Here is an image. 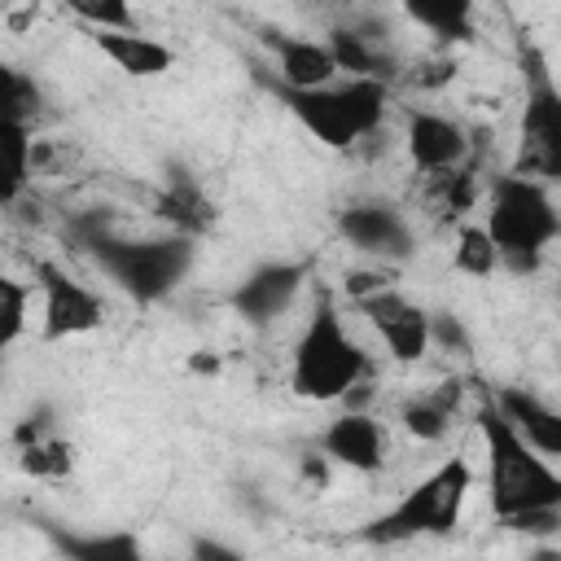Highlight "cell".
I'll return each instance as SVG.
<instances>
[{
  "label": "cell",
  "mask_w": 561,
  "mask_h": 561,
  "mask_svg": "<svg viewBox=\"0 0 561 561\" xmlns=\"http://www.w3.org/2000/svg\"><path fill=\"white\" fill-rule=\"evenodd\" d=\"M478 430L486 443V465H491V513L504 522L513 513L530 508H561V473L543 451H535L513 421L500 412L495 399H482L478 408Z\"/></svg>",
  "instance_id": "1"
},
{
  "label": "cell",
  "mask_w": 561,
  "mask_h": 561,
  "mask_svg": "<svg viewBox=\"0 0 561 561\" xmlns=\"http://www.w3.org/2000/svg\"><path fill=\"white\" fill-rule=\"evenodd\" d=\"M486 232L500 245V267L513 276H530L543 263V250L561 237V210L552 206L543 180L508 171L491 184Z\"/></svg>",
  "instance_id": "2"
},
{
  "label": "cell",
  "mask_w": 561,
  "mask_h": 561,
  "mask_svg": "<svg viewBox=\"0 0 561 561\" xmlns=\"http://www.w3.org/2000/svg\"><path fill=\"white\" fill-rule=\"evenodd\" d=\"M83 250L136 302H162L193 267V237L184 232L153 237V241H127V237H110L101 224H83Z\"/></svg>",
  "instance_id": "3"
},
{
  "label": "cell",
  "mask_w": 561,
  "mask_h": 561,
  "mask_svg": "<svg viewBox=\"0 0 561 561\" xmlns=\"http://www.w3.org/2000/svg\"><path fill=\"white\" fill-rule=\"evenodd\" d=\"M368 377V355L364 346L346 333L333 298L324 294L294 346V368H289V386L298 399H311V403H333L342 399L355 381Z\"/></svg>",
  "instance_id": "4"
},
{
  "label": "cell",
  "mask_w": 561,
  "mask_h": 561,
  "mask_svg": "<svg viewBox=\"0 0 561 561\" xmlns=\"http://www.w3.org/2000/svg\"><path fill=\"white\" fill-rule=\"evenodd\" d=\"M276 96L329 149H355L359 140L377 136V127L386 118V83L381 79H351V83H324V88H280L276 83Z\"/></svg>",
  "instance_id": "5"
},
{
  "label": "cell",
  "mask_w": 561,
  "mask_h": 561,
  "mask_svg": "<svg viewBox=\"0 0 561 561\" xmlns=\"http://www.w3.org/2000/svg\"><path fill=\"white\" fill-rule=\"evenodd\" d=\"M469 486H473L469 460L465 456H447L430 478H421L412 491H403V500L390 513L373 517L359 530V539H368V543H403V539H416V535H451Z\"/></svg>",
  "instance_id": "6"
},
{
  "label": "cell",
  "mask_w": 561,
  "mask_h": 561,
  "mask_svg": "<svg viewBox=\"0 0 561 561\" xmlns=\"http://www.w3.org/2000/svg\"><path fill=\"white\" fill-rule=\"evenodd\" d=\"M522 70H526V96H522V118H517L513 171L561 184V88L552 83L535 48L522 53Z\"/></svg>",
  "instance_id": "7"
},
{
  "label": "cell",
  "mask_w": 561,
  "mask_h": 561,
  "mask_svg": "<svg viewBox=\"0 0 561 561\" xmlns=\"http://www.w3.org/2000/svg\"><path fill=\"white\" fill-rule=\"evenodd\" d=\"M35 276H39L35 285H39V294H44V307H39V316H44V324H39L44 342L79 337V333H92V329L105 324V302H101L88 285L70 280L57 263L39 259V263H35Z\"/></svg>",
  "instance_id": "8"
},
{
  "label": "cell",
  "mask_w": 561,
  "mask_h": 561,
  "mask_svg": "<svg viewBox=\"0 0 561 561\" xmlns=\"http://www.w3.org/2000/svg\"><path fill=\"white\" fill-rule=\"evenodd\" d=\"M337 232L351 241V250H359L368 259H381V263H403L416 250L412 224L390 202H351L337 215Z\"/></svg>",
  "instance_id": "9"
},
{
  "label": "cell",
  "mask_w": 561,
  "mask_h": 561,
  "mask_svg": "<svg viewBox=\"0 0 561 561\" xmlns=\"http://www.w3.org/2000/svg\"><path fill=\"white\" fill-rule=\"evenodd\" d=\"M355 307H359V311L368 316V324L381 333L390 359H399V364H416V359L430 351V311L416 307L412 298H403L394 285L381 289V294L359 298Z\"/></svg>",
  "instance_id": "10"
},
{
  "label": "cell",
  "mask_w": 561,
  "mask_h": 561,
  "mask_svg": "<svg viewBox=\"0 0 561 561\" xmlns=\"http://www.w3.org/2000/svg\"><path fill=\"white\" fill-rule=\"evenodd\" d=\"M307 276H311V263H302V259L298 263H263L245 280H237L228 302L245 324H272L276 316H285L294 307Z\"/></svg>",
  "instance_id": "11"
},
{
  "label": "cell",
  "mask_w": 561,
  "mask_h": 561,
  "mask_svg": "<svg viewBox=\"0 0 561 561\" xmlns=\"http://www.w3.org/2000/svg\"><path fill=\"white\" fill-rule=\"evenodd\" d=\"M403 145H408L412 167L425 171V175L465 167V158H469V131L456 118L434 114V110H408Z\"/></svg>",
  "instance_id": "12"
},
{
  "label": "cell",
  "mask_w": 561,
  "mask_h": 561,
  "mask_svg": "<svg viewBox=\"0 0 561 561\" xmlns=\"http://www.w3.org/2000/svg\"><path fill=\"white\" fill-rule=\"evenodd\" d=\"M390 26L381 22H351L329 31V48L337 57V70H351V79H399V57L390 53Z\"/></svg>",
  "instance_id": "13"
},
{
  "label": "cell",
  "mask_w": 561,
  "mask_h": 561,
  "mask_svg": "<svg viewBox=\"0 0 561 561\" xmlns=\"http://www.w3.org/2000/svg\"><path fill=\"white\" fill-rule=\"evenodd\" d=\"M320 451L333 465H346L355 473H377L386 465V434L368 412L346 408L337 421H329L320 430Z\"/></svg>",
  "instance_id": "14"
},
{
  "label": "cell",
  "mask_w": 561,
  "mask_h": 561,
  "mask_svg": "<svg viewBox=\"0 0 561 561\" xmlns=\"http://www.w3.org/2000/svg\"><path fill=\"white\" fill-rule=\"evenodd\" d=\"M92 44L96 53H105V61H114L123 75L131 79H158L175 66V53L153 39V35H140L136 26L131 31H114V26H92Z\"/></svg>",
  "instance_id": "15"
},
{
  "label": "cell",
  "mask_w": 561,
  "mask_h": 561,
  "mask_svg": "<svg viewBox=\"0 0 561 561\" xmlns=\"http://www.w3.org/2000/svg\"><path fill=\"white\" fill-rule=\"evenodd\" d=\"M495 403H500V412L513 421V430H517L535 451H543L548 460H561V412H557V408H548L539 394H530V390H522V386L495 390Z\"/></svg>",
  "instance_id": "16"
},
{
  "label": "cell",
  "mask_w": 561,
  "mask_h": 561,
  "mask_svg": "<svg viewBox=\"0 0 561 561\" xmlns=\"http://www.w3.org/2000/svg\"><path fill=\"white\" fill-rule=\"evenodd\" d=\"M280 70V88H324L337 75V57L329 44L302 39V35H267Z\"/></svg>",
  "instance_id": "17"
},
{
  "label": "cell",
  "mask_w": 561,
  "mask_h": 561,
  "mask_svg": "<svg viewBox=\"0 0 561 561\" xmlns=\"http://www.w3.org/2000/svg\"><path fill=\"white\" fill-rule=\"evenodd\" d=\"M158 219H167L184 237H202L215 224V202L206 197V188L184 167H171L167 188L158 193Z\"/></svg>",
  "instance_id": "18"
},
{
  "label": "cell",
  "mask_w": 561,
  "mask_h": 561,
  "mask_svg": "<svg viewBox=\"0 0 561 561\" xmlns=\"http://www.w3.org/2000/svg\"><path fill=\"white\" fill-rule=\"evenodd\" d=\"M456 408H460V381H443L438 390L408 399L403 412H399V421H403V430H408L412 438L438 443V438H447V430H451V421H456Z\"/></svg>",
  "instance_id": "19"
},
{
  "label": "cell",
  "mask_w": 561,
  "mask_h": 561,
  "mask_svg": "<svg viewBox=\"0 0 561 561\" xmlns=\"http://www.w3.org/2000/svg\"><path fill=\"white\" fill-rule=\"evenodd\" d=\"M403 13L443 44L473 39V0H403Z\"/></svg>",
  "instance_id": "20"
},
{
  "label": "cell",
  "mask_w": 561,
  "mask_h": 561,
  "mask_svg": "<svg viewBox=\"0 0 561 561\" xmlns=\"http://www.w3.org/2000/svg\"><path fill=\"white\" fill-rule=\"evenodd\" d=\"M57 552L61 557H75V561H136L140 557V539L127 535V530H114V535H61V530H48Z\"/></svg>",
  "instance_id": "21"
},
{
  "label": "cell",
  "mask_w": 561,
  "mask_h": 561,
  "mask_svg": "<svg viewBox=\"0 0 561 561\" xmlns=\"http://www.w3.org/2000/svg\"><path fill=\"white\" fill-rule=\"evenodd\" d=\"M4 149H9L4 206H13V202H18V193L26 188V180L35 175V167H31V153H35V140H31V123H22V118H4Z\"/></svg>",
  "instance_id": "22"
},
{
  "label": "cell",
  "mask_w": 561,
  "mask_h": 561,
  "mask_svg": "<svg viewBox=\"0 0 561 561\" xmlns=\"http://www.w3.org/2000/svg\"><path fill=\"white\" fill-rule=\"evenodd\" d=\"M451 263L465 276H491V272H500V245L491 241L486 224H465L456 232V259Z\"/></svg>",
  "instance_id": "23"
},
{
  "label": "cell",
  "mask_w": 561,
  "mask_h": 561,
  "mask_svg": "<svg viewBox=\"0 0 561 561\" xmlns=\"http://www.w3.org/2000/svg\"><path fill=\"white\" fill-rule=\"evenodd\" d=\"M18 465L35 478H66L75 469V447L61 434H48V438H35V443L18 447Z\"/></svg>",
  "instance_id": "24"
},
{
  "label": "cell",
  "mask_w": 561,
  "mask_h": 561,
  "mask_svg": "<svg viewBox=\"0 0 561 561\" xmlns=\"http://www.w3.org/2000/svg\"><path fill=\"white\" fill-rule=\"evenodd\" d=\"M31 298H35L31 285H22V280H13V276H0V346H13V342L26 333Z\"/></svg>",
  "instance_id": "25"
},
{
  "label": "cell",
  "mask_w": 561,
  "mask_h": 561,
  "mask_svg": "<svg viewBox=\"0 0 561 561\" xmlns=\"http://www.w3.org/2000/svg\"><path fill=\"white\" fill-rule=\"evenodd\" d=\"M39 105H44V92L31 75L22 70H4V118H22V123H35L39 118Z\"/></svg>",
  "instance_id": "26"
},
{
  "label": "cell",
  "mask_w": 561,
  "mask_h": 561,
  "mask_svg": "<svg viewBox=\"0 0 561 561\" xmlns=\"http://www.w3.org/2000/svg\"><path fill=\"white\" fill-rule=\"evenodd\" d=\"M66 13H75L88 26H114L131 31V0H57Z\"/></svg>",
  "instance_id": "27"
},
{
  "label": "cell",
  "mask_w": 561,
  "mask_h": 561,
  "mask_svg": "<svg viewBox=\"0 0 561 561\" xmlns=\"http://www.w3.org/2000/svg\"><path fill=\"white\" fill-rule=\"evenodd\" d=\"M430 346H438V351H447V355H469V351H473V337H469V329H465L460 316H451V311H430Z\"/></svg>",
  "instance_id": "28"
},
{
  "label": "cell",
  "mask_w": 561,
  "mask_h": 561,
  "mask_svg": "<svg viewBox=\"0 0 561 561\" xmlns=\"http://www.w3.org/2000/svg\"><path fill=\"white\" fill-rule=\"evenodd\" d=\"M500 526L522 530V535H557L561 530V508H530V513H513Z\"/></svg>",
  "instance_id": "29"
},
{
  "label": "cell",
  "mask_w": 561,
  "mask_h": 561,
  "mask_svg": "<svg viewBox=\"0 0 561 561\" xmlns=\"http://www.w3.org/2000/svg\"><path fill=\"white\" fill-rule=\"evenodd\" d=\"M48 434H57V421H53V408H35L18 430H13V443L18 447H26V443H35V438H48Z\"/></svg>",
  "instance_id": "30"
},
{
  "label": "cell",
  "mask_w": 561,
  "mask_h": 561,
  "mask_svg": "<svg viewBox=\"0 0 561 561\" xmlns=\"http://www.w3.org/2000/svg\"><path fill=\"white\" fill-rule=\"evenodd\" d=\"M342 280H346V294H351L355 302H359V298H368V294L390 289V276H386V272H346Z\"/></svg>",
  "instance_id": "31"
},
{
  "label": "cell",
  "mask_w": 561,
  "mask_h": 561,
  "mask_svg": "<svg viewBox=\"0 0 561 561\" xmlns=\"http://www.w3.org/2000/svg\"><path fill=\"white\" fill-rule=\"evenodd\" d=\"M416 70H421V75H416L421 88H443V83L456 75V61H451V57H438V61H421Z\"/></svg>",
  "instance_id": "32"
},
{
  "label": "cell",
  "mask_w": 561,
  "mask_h": 561,
  "mask_svg": "<svg viewBox=\"0 0 561 561\" xmlns=\"http://www.w3.org/2000/svg\"><path fill=\"white\" fill-rule=\"evenodd\" d=\"M193 557H206V561H210V557H219V561H237L241 552H237V548H224V543H215V539H197V543H193Z\"/></svg>",
  "instance_id": "33"
},
{
  "label": "cell",
  "mask_w": 561,
  "mask_h": 561,
  "mask_svg": "<svg viewBox=\"0 0 561 561\" xmlns=\"http://www.w3.org/2000/svg\"><path fill=\"white\" fill-rule=\"evenodd\" d=\"M324 460H329L324 451H320V456H307V460H302V473H307L311 482H324V478H329V473H324Z\"/></svg>",
  "instance_id": "34"
},
{
  "label": "cell",
  "mask_w": 561,
  "mask_h": 561,
  "mask_svg": "<svg viewBox=\"0 0 561 561\" xmlns=\"http://www.w3.org/2000/svg\"><path fill=\"white\" fill-rule=\"evenodd\" d=\"M188 368H193V373H219V359L206 355V351H197V355H188Z\"/></svg>",
  "instance_id": "35"
},
{
  "label": "cell",
  "mask_w": 561,
  "mask_h": 561,
  "mask_svg": "<svg viewBox=\"0 0 561 561\" xmlns=\"http://www.w3.org/2000/svg\"><path fill=\"white\" fill-rule=\"evenodd\" d=\"M557 298H561V280H557Z\"/></svg>",
  "instance_id": "36"
}]
</instances>
